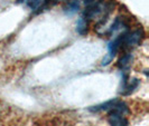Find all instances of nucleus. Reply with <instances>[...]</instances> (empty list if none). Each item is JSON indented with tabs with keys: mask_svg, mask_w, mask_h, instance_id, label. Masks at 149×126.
I'll return each instance as SVG.
<instances>
[{
	"mask_svg": "<svg viewBox=\"0 0 149 126\" xmlns=\"http://www.w3.org/2000/svg\"><path fill=\"white\" fill-rule=\"evenodd\" d=\"M143 30L136 29L134 31H123L121 34V45H120V50L127 52L130 49H134L138 45H140L142 38H143Z\"/></svg>",
	"mask_w": 149,
	"mask_h": 126,
	"instance_id": "f257e3e1",
	"label": "nucleus"
},
{
	"mask_svg": "<svg viewBox=\"0 0 149 126\" xmlns=\"http://www.w3.org/2000/svg\"><path fill=\"white\" fill-rule=\"evenodd\" d=\"M138 86H139V79L129 78L127 74H123L122 79H121V87H120L121 90H120V93L123 96H128L132 92H134V89H137Z\"/></svg>",
	"mask_w": 149,
	"mask_h": 126,
	"instance_id": "f03ea898",
	"label": "nucleus"
},
{
	"mask_svg": "<svg viewBox=\"0 0 149 126\" xmlns=\"http://www.w3.org/2000/svg\"><path fill=\"white\" fill-rule=\"evenodd\" d=\"M108 123L110 126H129V120L125 114L111 111L108 114Z\"/></svg>",
	"mask_w": 149,
	"mask_h": 126,
	"instance_id": "7ed1b4c3",
	"label": "nucleus"
},
{
	"mask_svg": "<svg viewBox=\"0 0 149 126\" xmlns=\"http://www.w3.org/2000/svg\"><path fill=\"white\" fill-rule=\"evenodd\" d=\"M128 27H129V22L127 21V19L125 17H118L114 20V22L111 25V27L109 28V30H108V35L113 36L114 34H117L119 31H122V30L127 31Z\"/></svg>",
	"mask_w": 149,
	"mask_h": 126,
	"instance_id": "20e7f679",
	"label": "nucleus"
},
{
	"mask_svg": "<svg viewBox=\"0 0 149 126\" xmlns=\"http://www.w3.org/2000/svg\"><path fill=\"white\" fill-rule=\"evenodd\" d=\"M118 98H112L110 101H107L102 104L95 105V106H91L89 107V111L92 113H99V112H110L113 108L114 104L117 103Z\"/></svg>",
	"mask_w": 149,
	"mask_h": 126,
	"instance_id": "39448f33",
	"label": "nucleus"
},
{
	"mask_svg": "<svg viewBox=\"0 0 149 126\" xmlns=\"http://www.w3.org/2000/svg\"><path fill=\"white\" fill-rule=\"evenodd\" d=\"M132 58H134V56H132L131 52H125V55H122L119 58V60H118V63H117L118 68L121 69L122 72L127 70L128 68L130 67V65H131Z\"/></svg>",
	"mask_w": 149,
	"mask_h": 126,
	"instance_id": "423d86ee",
	"label": "nucleus"
},
{
	"mask_svg": "<svg viewBox=\"0 0 149 126\" xmlns=\"http://www.w3.org/2000/svg\"><path fill=\"white\" fill-rule=\"evenodd\" d=\"M88 30H89V20L85 19L82 16V17L77 20V23H76V31H77V34H80L81 36H84V35L88 34Z\"/></svg>",
	"mask_w": 149,
	"mask_h": 126,
	"instance_id": "0eeeda50",
	"label": "nucleus"
},
{
	"mask_svg": "<svg viewBox=\"0 0 149 126\" xmlns=\"http://www.w3.org/2000/svg\"><path fill=\"white\" fill-rule=\"evenodd\" d=\"M79 9H80L79 0H68L66 6L64 7V11L68 15H73V14L79 11Z\"/></svg>",
	"mask_w": 149,
	"mask_h": 126,
	"instance_id": "6e6552de",
	"label": "nucleus"
},
{
	"mask_svg": "<svg viewBox=\"0 0 149 126\" xmlns=\"http://www.w3.org/2000/svg\"><path fill=\"white\" fill-rule=\"evenodd\" d=\"M26 3L30 9L35 10V9H40L42 8L43 3H44V0H26Z\"/></svg>",
	"mask_w": 149,
	"mask_h": 126,
	"instance_id": "1a4fd4ad",
	"label": "nucleus"
},
{
	"mask_svg": "<svg viewBox=\"0 0 149 126\" xmlns=\"http://www.w3.org/2000/svg\"><path fill=\"white\" fill-rule=\"evenodd\" d=\"M84 1V5L85 6H90V5H93V3H97L100 1H103V0H83Z\"/></svg>",
	"mask_w": 149,
	"mask_h": 126,
	"instance_id": "9d476101",
	"label": "nucleus"
}]
</instances>
